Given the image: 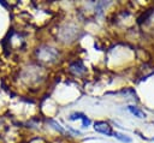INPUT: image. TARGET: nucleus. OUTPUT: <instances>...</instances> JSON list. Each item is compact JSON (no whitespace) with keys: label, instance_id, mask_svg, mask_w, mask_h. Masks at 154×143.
<instances>
[{"label":"nucleus","instance_id":"1","mask_svg":"<svg viewBox=\"0 0 154 143\" xmlns=\"http://www.w3.org/2000/svg\"><path fill=\"white\" fill-rule=\"evenodd\" d=\"M58 56H59L58 49H55L51 46L43 44L36 49V58L38 61H41L43 64H52L58 59Z\"/></svg>","mask_w":154,"mask_h":143},{"label":"nucleus","instance_id":"2","mask_svg":"<svg viewBox=\"0 0 154 143\" xmlns=\"http://www.w3.org/2000/svg\"><path fill=\"white\" fill-rule=\"evenodd\" d=\"M94 130L99 133H102V135H106V136H111L113 135L112 132V127L109 126L108 123L106 121H96L94 124Z\"/></svg>","mask_w":154,"mask_h":143},{"label":"nucleus","instance_id":"3","mask_svg":"<svg viewBox=\"0 0 154 143\" xmlns=\"http://www.w3.org/2000/svg\"><path fill=\"white\" fill-rule=\"evenodd\" d=\"M69 71H70L72 75H75V76H82V75H84V73L87 72V68H85V66L83 65V62H82L81 60H78V61L72 62V64L69 66Z\"/></svg>","mask_w":154,"mask_h":143},{"label":"nucleus","instance_id":"4","mask_svg":"<svg viewBox=\"0 0 154 143\" xmlns=\"http://www.w3.org/2000/svg\"><path fill=\"white\" fill-rule=\"evenodd\" d=\"M128 109L136 117V118H138V119H143L144 117H146V114H144V112H142L141 109H138L137 107H135V106H129L128 107Z\"/></svg>","mask_w":154,"mask_h":143},{"label":"nucleus","instance_id":"5","mask_svg":"<svg viewBox=\"0 0 154 143\" xmlns=\"http://www.w3.org/2000/svg\"><path fill=\"white\" fill-rule=\"evenodd\" d=\"M48 123H49V124H51V125H52V126H53L55 130H58L59 132H61V133H66L65 129H64V127H61V126H60V124H58L55 120H52V119H49V120H48Z\"/></svg>","mask_w":154,"mask_h":143},{"label":"nucleus","instance_id":"6","mask_svg":"<svg viewBox=\"0 0 154 143\" xmlns=\"http://www.w3.org/2000/svg\"><path fill=\"white\" fill-rule=\"evenodd\" d=\"M113 136H114L116 138H118L119 141H122V142H126V143H130V142H131V139H130L128 136L123 135V133H119V132H114V133H113Z\"/></svg>","mask_w":154,"mask_h":143},{"label":"nucleus","instance_id":"7","mask_svg":"<svg viewBox=\"0 0 154 143\" xmlns=\"http://www.w3.org/2000/svg\"><path fill=\"white\" fill-rule=\"evenodd\" d=\"M28 143H48L45 138H42V137H34V138H31Z\"/></svg>","mask_w":154,"mask_h":143},{"label":"nucleus","instance_id":"8","mask_svg":"<svg viewBox=\"0 0 154 143\" xmlns=\"http://www.w3.org/2000/svg\"><path fill=\"white\" fill-rule=\"evenodd\" d=\"M84 115L81 114V113H73L70 115V120H76V119H82Z\"/></svg>","mask_w":154,"mask_h":143},{"label":"nucleus","instance_id":"9","mask_svg":"<svg viewBox=\"0 0 154 143\" xmlns=\"http://www.w3.org/2000/svg\"><path fill=\"white\" fill-rule=\"evenodd\" d=\"M81 120H82V125H83V127H88V125L90 124V120H89V119H88L85 115H84V117H83Z\"/></svg>","mask_w":154,"mask_h":143}]
</instances>
